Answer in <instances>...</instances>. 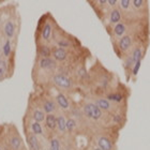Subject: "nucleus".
<instances>
[{"mask_svg":"<svg viewBox=\"0 0 150 150\" xmlns=\"http://www.w3.org/2000/svg\"><path fill=\"white\" fill-rule=\"evenodd\" d=\"M117 3H119V0H108V6H110V8H115V6H117Z\"/></svg>","mask_w":150,"mask_h":150,"instance_id":"2f4dec72","label":"nucleus"},{"mask_svg":"<svg viewBox=\"0 0 150 150\" xmlns=\"http://www.w3.org/2000/svg\"><path fill=\"white\" fill-rule=\"evenodd\" d=\"M1 50H2V55L4 58H8L10 57L11 53H12V42L10 39H6L3 43L2 47H1Z\"/></svg>","mask_w":150,"mask_h":150,"instance_id":"5701e85b","label":"nucleus"},{"mask_svg":"<svg viewBox=\"0 0 150 150\" xmlns=\"http://www.w3.org/2000/svg\"><path fill=\"white\" fill-rule=\"evenodd\" d=\"M38 54L41 58H46V57H52V48L47 44H42L38 47Z\"/></svg>","mask_w":150,"mask_h":150,"instance_id":"4be33fe9","label":"nucleus"},{"mask_svg":"<svg viewBox=\"0 0 150 150\" xmlns=\"http://www.w3.org/2000/svg\"><path fill=\"white\" fill-rule=\"evenodd\" d=\"M29 131L32 132V133L35 134L37 136H40V135L44 134V130H43L42 125H41V122L35 121V120L30 121V125H29Z\"/></svg>","mask_w":150,"mask_h":150,"instance_id":"a211bd4d","label":"nucleus"},{"mask_svg":"<svg viewBox=\"0 0 150 150\" xmlns=\"http://www.w3.org/2000/svg\"><path fill=\"white\" fill-rule=\"evenodd\" d=\"M45 112L43 110H41V108H35V110H32L31 112V118L32 120H35V121L38 122H43L45 120Z\"/></svg>","mask_w":150,"mask_h":150,"instance_id":"412c9836","label":"nucleus"},{"mask_svg":"<svg viewBox=\"0 0 150 150\" xmlns=\"http://www.w3.org/2000/svg\"><path fill=\"white\" fill-rule=\"evenodd\" d=\"M93 150H102V149H101L100 147H98V146H97V147H94V148H93Z\"/></svg>","mask_w":150,"mask_h":150,"instance_id":"72a5a7b5","label":"nucleus"},{"mask_svg":"<svg viewBox=\"0 0 150 150\" xmlns=\"http://www.w3.org/2000/svg\"><path fill=\"white\" fill-rule=\"evenodd\" d=\"M97 146L100 147L102 150H115L114 144L110 141V137L105 135H99L97 137Z\"/></svg>","mask_w":150,"mask_h":150,"instance_id":"6e6552de","label":"nucleus"},{"mask_svg":"<svg viewBox=\"0 0 150 150\" xmlns=\"http://www.w3.org/2000/svg\"><path fill=\"white\" fill-rule=\"evenodd\" d=\"M55 101L57 103V106L61 108L62 110H70V101L67 98V96L62 92H58L55 97Z\"/></svg>","mask_w":150,"mask_h":150,"instance_id":"9b49d317","label":"nucleus"},{"mask_svg":"<svg viewBox=\"0 0 150 150\" xmlns=\"http://www.w3.org/2000/svg\"><path fill=\"white\" fill-rule=\"evenodd\" d=\"M2 60H3V58H2V57H1V55H0V63L2 62Z\"/></svg>","mask_w":150,"mask_h":150,"instance_id":"f704fd0d","label":"nucleus"},{"mask_svg":"<svg viewBox=\"0 0 150 150\" xmlns=\"http://www.w3.org/2000/svg\"><path fill=\"white\" fill-rule=\"evenodd\" d=\"M77 76L81 78V79H86V78H88L87 70L85 69L84 67H81V68H78V70H77Z\"/></svg>","mask_w":150,"mask_h":150,"instance_id":"7c9ffc66","label":"nucleus"},{"mask_svg":"<svg viewBox=\"0 0 150 150\" xmlns=\"http://www.w3.org/2000/svg\"><path fill=\"white\" fill-rule=\"evenodd\" d=\"M16 32V25L12 19H9L8 22L4 24V35L8 39H13Z\"/></svg>","mask_w":150,"mask_h":150,"instance_id":"dca6fc26","label":"nucleus"},{"mask_svg":"<svg viewBox=\"0 0 150 150\" xmlns=\"http://www.w3.org/2000/svg\"><path fill=\"white\" fill-rule=\"evenodd\" d=\"M50 150H61V145L58 137H52L50 141Z\"/></svg>","mask_w":150,"mask_h":150,"instance_id":"bb28decb","label":"nucleus"},{"mask_svg":"<svg viewBox=\"0 0 150 150\" xmlns=\"http://www.w3.org/2000/svg\"><path fill=\"white\" fill-rule=\"evenodd\" d=\"M127 29H128V26L125 22H120L118 23L117 25H115L112 27V35L116 39H120L125 35H127Z\"/></svg>","mask_w":150,"mask_h":150,"instance_id":"4468645a","label":"nucleus"},{"mask_svg":"<svg viewBox=\"0 0 150 150\" xmlns=\"http://www.w3.org/2000/svg\"><path fill=\"white\" fill-rule=\"evenodd\" d=\"M52 81L55 86L62 90H70L73 88V81L72 79L66 74L62 73H56L52 76Z\"/></svg>","mask_w":150,"mask_h":150,"instance_id":"f03ea898","label":"nucleus"},{"mask_svg":"<svg viewBox=\"0 0 150 150\" xmlns=\"http://www.w3.org/2000/svg\"><path fill=\"white\" fill-rule=\"evenodd\" d=\"M105 98L114 104H120V103L123 102V100H125V96H123L121 92H119V91L110 92V93L106 94V97Z\"/></svg>","mask_w":150,"mask_h":150,"instance_id":"f3484780","label":"nucleus"},{"mask_svg":"<svg viewBox=\"0 0 150 150\" xmlns=\"http://www.w3.org/2000/svg\"><path fill=\"white\" fill-rule=\"evenodd\" d=\"M53 26H52V23L50 22H45L41 28V38L44 42H50L53 38Z\"/></svg>","mask_w":150,"mask_h":150,"instance_id":"0eeeda50","label":"nucleus"},{"mask_svg":"<svg viewBox=\"0 0 150 150\" xmlns=\"http://www.w3.org/2000/svg\"><path fill=\"white\" fill-rule=\"evenodd\" d=\"M8 72V62L6 59L2 60V62L0 63V78H3Z\"/></svg>","mask_w":150,"mask_h":150,"instance_id":"c85d7f7f","label":"nucleus"},{"mask_svg":"<svg viewBox=\"0 0 150 150\" xmlns=\"http://www.w3.org/2000/svg\"><path fill=\"white\" fill-rule=\"evenodd\" d=\"M45 128L50 131H55L57 129V116L55 114H46L45 117Z\"/></svg>","mask_w":150,"mask_h":150,"instance_id":"2eb2a0df","label":"nucleus"},{"mask_svg":"<svg viewBox=\"0 0 150 150\" xmlns=\"http://www.w3.org/2000/svg\"><path fill=\"white\" fill-rule=\"evenodd\" d=\"M119 6L123 12H129L132 6V0H119Z\"/></svg>","mask_w":150,"mask_h":150,"instance_id":"cd10ccee","label":"nucleus"},{"mask_svg":"<svg viewBox=\"0 0 150 150\" xmlns=\"http://www.w3.org/2000/svg\"><path fill=\"white\" fill-rule=\"evenodd\" d=\"M143 55H144V50H143V47L141 45H137V46H135L133 48L131 53V58L133 60V63L137 62L139 60H143Z\"/></svg>","mask_w":150,"mask_h":150,"instance_id":"6ab92c4d","label":"nucleus"},{"mask_svg":"<svg viewBox=\"0 0 150 150\" xmlns=\"http://www.w3.org/2000/svg\"><path fill=\"white\" fill-rule=\"evenodd\" d=\"M142 67V60H139V61H137V62H135L134 64H133V68H132V76H137L138 72H139V69H141Z\"/></svg>","mask_w":150,"mask_h":150,"instance_id":"c756f323","label":"nucleus"},{"mask_svg":"<svg viewBox=\"0 0 150 150\" xmlns=\"http://www.w3.org/2000/svg\"><path fill=\"white\" fill-rule=\"evenodd\" d=\"M38 64H39V68L43 71H53L57 68V61L52 57L40 58Z\"/></svg>","mask_w":150,"mask_h":150,"instance_id":"20e7f679","label":"nucleus"},{"mask_svg":"<svg viewBox=\"0 0 150 150\" xmlns=\"http://www.w3.org/2000/svg\"><path fill=\"white\" fill-rule=\"evenodd\" d=\"M121 18H122V14H121V10L115 6V8H112L110 10V15H108V23H110V25L115 26L117 25L118 23L121 22Z\"/></svg>","mask_w":150,"mask_h":150,"instance_id":"f8f14e48","label":"nucleus"},{"mask_svg":"<svg viewBox=\"0 0 150 150\" xmlns=\"http://www.w3.org/2000/svg\"><path fill=\"white\" fill-rule=\"evenodd\" d=\"M56 44L58 47H62V48H70V47L72 46V42L69 40V39H67V38H59L58 40H56Z\"/></svg>","mask_w":150,"mask_h":150,"instance_id":"393cba45","label":"nucleus"},{"mask_svg":"<svg viewBox=\"0 0 150 150\" xmlns=\"http://www.w3.org/2000/svg\"><path fill=\"white\" fill-rule=\"evenodd\" d=\"M133 45V39L131 35H125L118 40V48L121 53L125 54Z\"/></svg>","mask_w":150,"mask_h":150,"instance_id":"423d86ee","label":"nucleus"},{"mask_svg":"<svg viewBox=\"0 0 150 150\" xmlns=\"http://www.w3.org/2000/svg\"><path fill=\"white\" fill-rule=\"evenodd\" d=\"M147 0H132V9L134 11H142L146 6Z\"/></svg>","mask_w":150,"mask_h":150,"instance_id":"a878e982","label":"nucleus"},{"mask_svg":"<svg viewBox=\"0 0 150 150\" xmlns=\"http://www.w3.org/2000/svg\"><path fill=\"white\" fill-rule=\"evenodd\" d=\"M8 146L11 150H23L24 149V144L21 135L16 131L9 132L8 136Z\"/></svg>","mask_w":150,"mask_h":150,"instance_id":"7ed1b4c3","label":"nucleus"},{"mask_svg":"<svg viewBox=\"0 0 150 150\" xmlns=\"http://www.w3.org/2000/svg\"><path fill=\"white\" fill-rule=\"evenodd\" d=\"M94 103L97 104L98 106L100 107L103 112H110L114 110V108H115V104L107 100L106 98H97V99L94 100Z\"/></svg>","mask_w":150,"mask_h":150,"instance_id":"9d476101","label":"nucleus"},{"mask_svg":"<svg viewBox=\"0 0 150 150\" xmlns=\"http://www.w3.org/2000/svg\"><path fill=\"white\" fill-rule=\"evenodd\" d=\"M83 114L88 119L93 120V121H99L104 117V112L94 102L85 103L84 106H83Z\"/></svg>","mask_w":150,"mask_h":150,"instance_id":"f257e3e1","label":"nucleus"},{"mask_svg":"<svg viewBox=\"0 0 150 150\" xmlns=\"http://www.w3.org/2000/svg\"><path fill=\"white\" fill-rule=\"evenodd\" d=\"M57 130L60 134L67 133V119L63 115L57 116Z\"/></svg>","mask_w":150,"mask_h":150,"instance_id":"aec40b11","label":"nucleus"},{"mask_svg":"<svg viewBox=\"0 0 150 150\" xmlns=\"http://www.w3.org/2000/svg\"><path fill=\"white\" fill-rule=\"evenodd\" d=\"M26 138H27V144H28L29 150H41L40 141L35 134L32 132L28 131L26 133Z\"/></svg>","mask_w":150,"mask_h":150,"instance_id":"1a4fd4ad","label":"nucleus"},{"mask_svg":"<svg viewBox=\"0 0 150 150\" xmlns=\"http://www.w3.org/2000/svg\"><path fill=\"white\" fill-rule=\"evenodd\" d=\"M98 3H99V6H105L108 3V0H98Z\"/></svg>","mask_w":150,"mask_h":150,"instance_id":"473e14b6","label":"nucleus"},{"mask_svg":"<svg viewBox=\"0 0 150 150\" xmlns=\"http://www.w3.org/2000/svg\"><path fill=\"white\" fill-rule=\"evenodd\" d=\"M41 105H42V110L45 112V114H53L57 108L56 101L52 100L50 98H44Z\"/></svg>","mask_w":150,"mask_h":150,"instance_id":"ddd939ff","label":"nucleus"},{"mask_svg":"<svg viewBox=\"0 0 150 150\" xmlns=\"http://www.w3.org/2000/svg\"><path fill=\"white\" fill-rule=\"evenodd\" d=\"M0 150H1V147H0Z\"/></svg>","mask_w":150,"mask_h":150,"instance_id":"c9c22d12","label":"nucleus"},{"mask_svg":"<svg viewBox=\"0 0 150 150\" xmlns=\"http://www.w3.org/2000/svg\"><path fill=\"white\" fill-rule=\"evenodd\" d=\"M52 57L56 60L57 62H63V61H66L68 59L69 53H68V50L66 48L55 46L52 48Z\"/></svg>","mask_w":150,"mask_h":150,"instance_id":"39448f33","label":"nucleus"},{"mask_svg":"<svg viewBox=\"0 0 150 150\" xmlns=\"http://www.w3.org/2000/svg\"><path fill=\"white\" fill-rule=\"evenodd\" d=\"M76 128H77L76 119L73 118V117H70V118L67 119V132L68 133H73Z\"/></svg>","mask_w":150,"mask_h":150,"instance_id":"b1692460","label":"nucleus"}]
</instances>
